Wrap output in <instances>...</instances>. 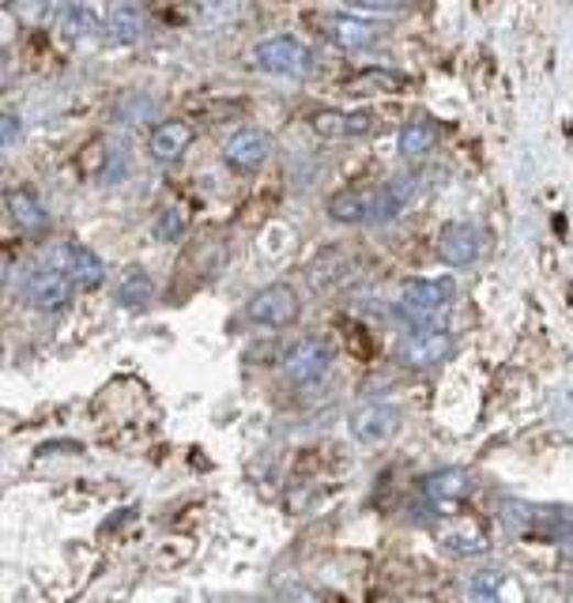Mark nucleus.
<instances>
[{
	"instance_id": "obj_4",
	"label": "nucleus",
	"mask_w": 573,
	"mask_h": 603,
	"mask_svg": "<svg viewBox=\"0 0 573 603\" xmlns=\"http://www.w3.org/2000/svg\"><path fill=\"white\" fill-rule=\"evenodd\" d=\"M49 268L60 272L65 279H73L76 287H87V290H95V287H102V283H106L102 256L91 253L87 245H79V242H57V245H53V250H49Z\"/></svg>"
},
{
	"instance_id": "obj_2",
	"label": "nucleus",
	"mask_w": 573,
	"mask_h": 603,
	"mask_svg": "<svg viewBox=\"0 0 573 603\" xmlns=\"http://www.w3.org/2000/svg\"><path fill=\"white\" fill-rule=\"evenodd\" d=\"M253 57H257V65L264 73L272 76H306L313 68V53L306 42H298L295 34H272V39H261L257 46H253Z\"/></svg>"
},
{
	"instance_id": "obj_3",
	"label": "nucleus",
	"mask_w": 573,
	"mask_h": 603,
	"mask_svg": "<svg viewBox=\"0 0 573 603\" xmlns=\"http://www.w3.org/2000/svg\"><path fill=\"white\" fill-rule=\"evenodd\" d=\"M298 317V290L290 283H268L245 302V321L257 328H287Z\"/></svg>"
},
{
	"instance_id": "obj_12",
	"label": "nucleus",
	"mask_w": 573,
	"mask_h": 603,
	"mask_svg": "<svg viewBox=\"0 0 573 603\" xmlns=\"http://www.w3.org/2000/svg\"><path fill=\"white\" fill-rule=\"evenodd\" d=\"M422 494H427L430 505L438 509H456L464 498L472 494V479L461 468H442V472L422 479Z\"/></svg>"
},
{
	"instance_id": "obj_7",
	"label": "nucleus",
	"mask_w": 573,
	"mask_h": 603,
	"mask_svg": "<svg viewBox=\"0 0 573 603\" xmlns=\"http://www.w3.org/2000/svg\"><path fill=\"white\" fill-rule=\"evenodd\" d=\"M419 193V174H396L385 185H377L370 193V223H389V219L404 216L411 200Z\"/></svg>"
},
{
	"instance_id": "obj_21",
	"label": "nucleus",
	"mask_w": 573,
	"mask_h": 603,
	"mask_svg": "<svg viewBox=\"0 0 573 603\" xmlns=\"http://www.w3.org/2000/svg\"><path fill=\"white\" fill-rule=\"evenodd\" d=\"M102 26V20L95 15V8L87 4H68L65 12L57 15V31L68 34V39H87V34H95Z\"/></svg>"
},
{
	"instance_id": "obj_16",
	"label": "nucleus",
	"mask_w": 573,
	"mask_h": 603,
	"mask_svg": "<svg viewBox=\"0 0 573 603\" xmlns=\"http://www.w3.org/2000/svg\"><path fill=\"white\" fill-rule=\"evenodd\" d=\"M4 204H8L12 219L23 230H42V227H46V208H42L38 193H34L31 185H15V189H8L4 193Z\"/></svg>"
},
{
	"instance_id": "obj_24",
	"label": "nucleus",
	"mask_w": 573,
	"mask_h": 603,
	"mask_svg": "<svg viewBox=\"0 0 573 603\" xmlns=\"http://www.w3.org/2000/svg\"><path fill=\"white\" fill-rule=\"evenodd\" d=\"M152 110H155V106L147 102V99H140V95H129L125 106H121L118 113H121V121H125V125H136V121H140V118H147Z\"/></svg>"
},
{
	"instance_id": "obj_15",
	"label": "nucleus",
	"mask_w": 573,
	"mask_h": 603,
	"mask_svg": "<svg viewBox=\"0 0 573 603\" xmlns=\"http://www.w3.org/2000/svg\"><path fill=\"white\" fill-rule=\"evenodd\" d=\"M324 39L337 42L340 50H363L374 42V26H370L363 15L337 12V15H324Z\"/></svg>"
},
{
	"instance_id": "obj_13",
	"label": "nucleus",
	"mask_w": 573,
	"mask_h": 603,
	"mask_svg": "<svg viewBox=\"0 0 573 603\" xmlns=\"http://www.w3.org/2000/svg\"><path fill=\"white\" fill-rule=\"evenodd\" d=\"M192 144V125L189 121H163L152 140H147V151H152L155 163H178V158L189 151Z\"/></svg>"
},
{
	"instance_id": "obj_10",
	"label": "nucleus",
	"mask_w": 573,
	"mask_h": 603,
	"mask_svg": "<svg viewBox=\"0 0 573 603\" xmlns=\"http://www.w3.org/2000/svg\"><path fill=\"white\" fill-rule=\"evenodd\" d=\"M223 158L231 171H257V166H264V158H268V136H264L261 129H238L227 136L223 144Z\"/></svg>"
},
{
	"instance_id": "obj_17",
	"label": "nucleus",
	"mask_w": 573,
	"mask_h": 603,
	"mask_svg": "<svg viewBox=\"0 0 573 603\" xmlns=\"http://www.w3.org/2000/svg\"><path fill=\"white\" fill-rule=\"evenodd\" d=\"M106 34H110L113 42H136L140 34H144V12L140 8H132V4H113L110 12H106Z\"/></svg>"
},
{
	"instance_id": "obj_5",
	"label": "nucleus",
	"mask_w": 573,
	"mask_h": 603,
	"mask_svg": "<svg viewBox=\"0 0 573 603\" xmlns=\"http://www.w3.org/2000/svg\"><path fill=\"white\" fill-rule=\"evenodd\" d=\"M329 370H332V343L324 340V336H310V340L295 343L290 354L284 359V374H287L290 385H298V388L324 381Z\"/></svg>"
},
{
	"instance_id": "obj_6",
	"label": "nucleus",
	"mask_w": 573,
	"mask_h": 603,
	"mask_svg": "<svg viewBox=\"0 0 573 603\" xmlns=\"http://www.w3.org/2000/svg\"><path fill=\"white\" fill-rule=\"evenodd\" d=\"M73 295H76V283L65 279L53 268H34V272H26V279H23V298L31 302L34 309H42V314H60V309H68L73 306Z\"/></svg>"
},
{
	"instance_id": "obj_26",
	"label": "nucleus",
	"mask_w": 573,
	"mask_h": 603,
	"mask_svg": "<svg viewBox=\"0 0 573 603\" xmlns=\"http://www.w3.org/2000/svg\"><path fill=\"white\" fill-rule=\"evenodd\" d=\"M400 12V4H389V0H366V4H351V15H389Z\"/></svg>"
},
{
	"instance_id": "obj_22",
	"label": "nucleus",
	"mask_w": 573,
	"mask_h": 603,
	"mask_svg": "<svg viewBox=\"0 0 573 603\" xmlns=\"http://www.w3.org/2000/svg\"><path fill=\"white\" fill-rule=\"evenodd\" d=\"M509 584L498 570H480L469 581V603H506Z\"/></svg>"
},
{
	"instance_id": "obj_25",
	"label": "nucleus",
	"mask_w": 573,
	"mask_h": 603,
	"mask_svg": "<svg viewBox=\"0 0 573 603\" xmlns=\"http://www.w3.org/2000/svg\"><path fill=\"white\" fill-rule=\"evenodd\" d=\"M20 132H23V125H20V118H15L12 110H4V113H0V144H4V147H12L15 140H20Z\"/></svg>"
},
{
	"instance_id": "obj_19",
	"label": "nucleus",
	"mask_w": 573,
	"mask_h": 603,
	"mask_svg": "<svg viewBox=\"0 0 573 603\" xmlns=\"http://www.w3.org/2000/svg\"><path fill=\"white\" fill-rule=\"evenodd\" d=\"M152 295H155V287H152V276H147L144 268H129L118 283V302L129 309H144L147 302H152Z\"/></svg>"
},
{
	"instance_id": "obj_20",
	"label": "nucleus",
	"mask_w": 573,
	"mask_h": 603,
	"mask_svg": "<svg viewBox=\"0 0 573 603\" xmlns=\"http://www.w3.org/2000/svg\"><path fill=\"white\" fill-rule=\"evenodd\" d=\"M434 144H438V129H434V121L430 118H416V121H408V125L400 129V151L404 155L419 158V155H427Z\"/></svg>"
},
{
	"instance_id": "obj_11",
	"label": "nucleus",
	"mask_w": 573,
	"mask_h": 603,
	"mask_svg": "<svg viewBox=\"0 0 573 603\" xmlns=\"http://www.w3.org/2000/svg\"><path fill=\"white\" fill-rule=\"evenodd\" d=\"M480 230L472 223H445L442 234H438V256L449 264V268H464V264H472L475 256H480Z\"/></svg>"
},
{
	"instance_id": "obj_8",
	"label": "nucleus",
	"mask_w": 573,
	"mask_h": 603,
	"mask_svg": "<svg viewBox=\"0 0 573 603\" xmlns=\"http://www.w3.org/2000/svg\"><path fill=\"white\" fill-rule=\"evenodd\" d=\"M404 362L408 366H434V362H442L445 354H449V328L442 321H434V325H419V328H411L408 332V340H404Z\"/></svg>"
},
{
	"instance_id": "obj_9",
	"label": "nucleus",
	"mask_w": 573,
	"mask_h": 603,
	"mask_svg": "<svg viewBox=\"0 0 573 603\" xmlns=\"http://www.w3.org/2000/svg\"><path fill=\"white\" fill-rule=\"evenodd\" d=\"M396 427H400V412L389 407V404H382V401H370V404L351 412V438L366 441V446L393 438Z\"/></svg>"
},
{
	"instance_id": "obj_18",
	"label": "nucleus",
	"mask_w": 573,
	"mask_h": 603,
	"mask_svg": "<svg viewBox=\"0 0 573 603\" xmlns=\"http://www.w3.org/2000/svg\"><path fill=\"white\" fill-rule=\"evenodd\" d=\"M329 216L337 219V223H363V219H370V193L363 189H340L329 197Z\"/></svg>"
},
{
	"instance_id": "obj_23",
	"label": "nucleus",
	"mask_w": 573,
	"mask_h": 603,
	"mask_svg": "<svg viewBox=\"0 0 573 603\" xmlns=\"http://www.w3.org/2000/svg\"><path fill=\"white\" fill-rule=\"evenodd\" d=\"M185 223H189V216H185L181 204H166L163 211L155 216V238H163V242H178L185 234Z\"/></svg>"
},
{
	"instance_id": "obj_1",
	"label": "nucleus",
	"mask_w": 573,
	"mask_h": 603,
	"mask_svg": "<svg viewBox=\"0 0 573 603\" xmlns=\"http://www.w3.org/2000/svg\"><path fill=\"white\" fill-rule=\"evenodd\" d=\"M453 295H456V283L449 276H442V279H408L404 283V295H400L396 314H400L411 328L434 325V321H442V314H445L449 302H453Z\"/></svg>"
},
{
	"instance_id": "obj_14",
	"label": "nucleus",
	"mask_w": 573,
	"mask_h": 603,
	"mask_svg": "<svg viewBox=\"0 0 573 603\" xmlns=\"http://www.w3.org/2000/svg\"><path fill=\"white\" fill-rule=\"evenodd\" d=\"M374 125L366 110H321L313 113V129L317 136H332V140H348V136H363Z\"/></svg>"
}]
</instances>
